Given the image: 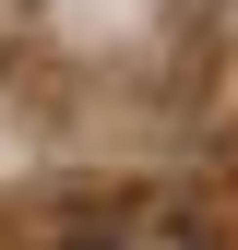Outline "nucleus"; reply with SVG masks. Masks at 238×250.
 <instances>
[{
    "label": "nucleus",
    "mask_w": 238,
    "mask_h": 250,
    "mask_svg": "<svg viewBox=\"0 0 238 250\" xmlns=\"http://www.w3.org/2000/svg\"><path fill=\"white\" fill-rule=\"evenodd\" d=\"M83 250H96V238H83Z\"/></svg>",
    "instance_id": "obj_1"
}]
</instances>
